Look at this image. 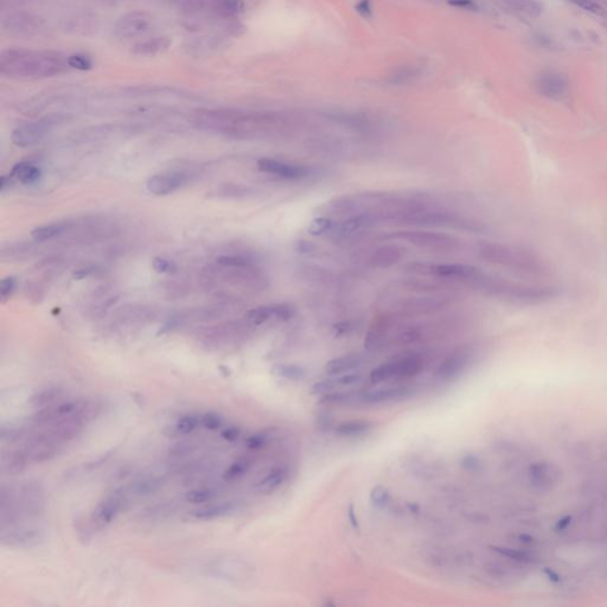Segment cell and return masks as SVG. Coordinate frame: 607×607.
Returning <instances> with one entry per match:
<instances>
[{"label":"cell","mask_w":607,"mask_h":607,"mask_svg":"<svg viewBox=\"0 0 607 607\" xmlns=\"http://www.w3.org/2000/svg\"><path fill=\"white\" fill-rule=\"evenodd\" d=\"M197 121L203 127L242 136H271L286 132L296 126L293 118L281 113L206 111L199 113Z\"/></svg>","instance_id":"obj_1"},{"label":"cell","mask_w":607,"mask_h":607,"mask_svg":"<svg viewBox=\"0 0 607 607\" xmlns=\"http://www.w3.org/2000/svg\"><path fill=\"white\" fill-rule=\"evenodd\" d=\"M68 69V57L56 51L6 50L0 56V74L10 79H46Z\"/></svg>","instance_id":"obj_2"},{"label":"cell","mask_w":607,"mask_h":607,"mask_svg":"<svg viewBox=\"0 0 607 607\" xmlns=\"http://www.w3.org/2000/svg\"><path fill=\"white\" fill-rule=\"evenodd\" d=\"M465 286L490 297L529 305L548 302L559 296L558 289L553 286L518 284L502 278L493 277L482 269H480V272L475 277L467 281Z\"/></svg>","instance_id":"obj_3"},{"label":"cell","mask_w":607,"mask_h":607,"mask_svg":"<svg viewBox=\"0 0 607 607\" xmlns=\"http://www.w3.org/2000/svg\"><path fill=\"white\" fill-rule=\"evenodd\" d=\"M480 259L498 264L505 269H514L525 274H541L545 272V264L541 259L525 248L500 244V242H480L477 246Z\"/></svg>","instance_id":"obj_4"},{"label":"cell","mask_w":607,"mask_h":607,"mask_svg":"<svg viewBox=\"0 0 607 607\" xmlns=\"http://www.w3.org/2000/svg\"><path fill=\"white\" fill-rule=\"evenodd\" d=\"M399 224L417 227L447 228L471 233H482L485 230V226L477 219L446 210L439 206L412 212L401 219Z\"/></svg>","instance_id":"obj_5"},{"label":"cell","mask_w":607,"mask_h":607,"mask_svg":"<svg viewBox=\"0 0 607 607\" xmlns=\"http://www.w3.org/2000/svg\"><path fill=\"white\" fill-rule=\"evenodd\" d=\"M427 367V357L422 352H405L374 368L369 379L372 383H392V381L412 380Z\"/></svg>","instance_id":"obj_6"},{"label":"cell","mask_w":607,"mask_h":607,"mask_svg":"<svg viewBox=\"0 0 607 607\" xmlns=\"http://www.w3.org/2000/svg\"><path fill=\"white\" fill-rule=\"evenodd\" d=\"M458 297L452 292L449 293H417L415 297L399 298L394 300L383 312L392 314L397 318H414L419 316L435 314L447 309L457 302Z\"/></svg>","instance_id":"obj_7"},{"label":"cell","mask_w":607,"mask_h":607,"mask_svg":"<svg viewBox=\"0 0 607 607\" xmlns=\"http://www.w3.org/2000/svg\"><path fill=\"white\" fill-rule=\"evenodd\" d=\"M478 267L466 264H432V262H409L405 272L417 277L438 278L445 280L459 281L463 285L480 272Z\"/></svg>","instance_id":"obj_8"},{"label":"cell","mask_w":607,"mask_h":607,"mask_svg":"<svg viewBox=\"0 0 607 607\" xmlns=\"http://www.w3.org/2000/svg\"><path fill=\"white\" fill-rule=\"evenodd\" d=\"M392 239L402 240L415 247L426 248L438 252H451L460 246V240L446 233L432 230H401L390 235Z\"/></svg>","instance_id":"obj_9"},{"label":"cell","mask_w":607,"mask_h":607,"mask_svg":"<svg viewBox=\"0 0 607 607\" xmlns=\"http://www.w3.org/2000/svg\"><path fill=\"white\" fill-rule=\"evenodd\" d=\"M417 392L415 386L410 383H386L372 390L359 394V405L380 406L400 402L413 397Z\"/></svg>","instance_id":"obj_10"},{"label":"cell","mask_w":607,"mask_h":607,"mask_svg":"<svg viewBox=\"0 0 607 607\" xmlns=\"http://www.w3.org/2000/svg\"><path fill=\"white\" fill-rule=\"evenodd\" d=\"M475 360V350L470 345L459 347L449 354L435 369L434 376L440 382H451L466 372Z\"/></svg>","instance_id":"obj_11"},{"label":"cell","mask_w":607,"mask_h":607,"mask_svg":"<svg viewBox=\"0 0 607 607\" xmlns=\"http://www.w3.org/2000/svg\"><path fill=\"white\" fill-rule=\"evenodd\" d=\"M1 26L4 31L13 36L31 37L43 29L44 19L36 13L15 11L3 16Z\"/></svg>","instance_id":"obj_12"},{"label":"cell","mask_w":607,"mask_h":607,"mask_svg":"<svg viewBox=\"0 0 607 607\" xmlns=\"http://www.w3.org/2000/svg\"><path fill=\"white\" fill-rule=\"evenodd\" d=\"M377 222H380V219L374 214L361 212V214L347 216L338 222H335L330 233L336 240H347V239L354 237L355 235H359L364 230L370 229Z\"/></svg>","instance_id":"obj_13"},{"label":"cell","mask_w":607,"mask_h":607,"mask_svg":"<svg viewBox=\"0 0 607 607\" xmlns=\"http://www.w3.org/2000/svg\"><path fill=\"white\" fill-rule=\"evenodd\" d=\"M395 319L397 318L392 314L382 312L372 320L368 327L367 335L364 338V347L367 349V352H379L386 345H388Z\"/></svg>","instance_id":"obj_14"},{"label":"cell","mask_w":607,"mask_h":607,"mask_svg":"<svg viewBox=\"0 0 607 607\" xmlns=\"http://www.w3.org/2000/svg\"><path fill=\"white\" fill-rule=\"evenodd\" d=\"M152 26V17L146 12L141 11H133V12L125 13L121 16L116 25L114 33L120 38L139 37L141 35L147 33Z\"/></svg>","instance_id":"obj_15"},{"label":"cell","mask_w":607,"mask_h":607,"mask_svg":"<svg viewBox=\"0 0 607 607\" xmlns=\"http://www.w3.org/2000/svg\"><path fill=\"white\" fill-rule=\"evenodd\" d=\"M257 169L264 174H271V176L281 178V179H287V181H298V179L309 177L311 174V169L307 166L291 164V163L277 161V159H272V158L259 159Z\"/></svg>","instance_id":"obj_16"},{"label":"cell","mask_w":607,"mask_h":607,"mask_svg":"<svg viewBox=\"0 0 607 607\" xmlns=\"http://www.w3.org/2000/svg\"><path fill=\"white\" fill-rule=\"evenodd\" d=\"M536 91L547 99L562 100L568 96L570 80L556 71H543L535 80Z\"/></svg>","instance_id":"obj_17"},{"label":"cell","mask_w":607,"mask_h":607,"mask_svg":"<svg viewBox=\"0 0 607 607\" xmlns=\"http://www.w3.org/2000/svg\"><path fill=\"white\" fill-rule=\"evenodd\" d=\"M399 285L402 289L407 291L414 292V293H449V292H455L457 289L455 281L445 280V279H438V278L424 277V278H407V279H401L399 281Z\"/></svg>","instance_id":"obj_18"},{"label":"cell","mask_w":607,"mask_h":607,"mask_svg":"<svg viewBox=\"0 0 607 607\" xmlns=\"http://www.w3.org/2000/svg\"><path fill=\"white\" fill-rule=\"evenodd\" d=\"M53 125H54L53 119H44L36 123L21 125L13 131L12 141L17 146L21 147H28L38 144L48 136L50 129L53 128Z\"/></svg>","instance_id":"obj_19"},{"label":"cell","mask_w":607,"mask_h":607,"mask_svg":"<svg viewBox=\"0 0 607 607\" xmlns=\"http://www.w3.org/2000/svg\"><path fill=\"white\" fill-rule=\"evenodd\" d=\"M188 181L185 174L182 172H166L154 174L150 178L146 186L147 190L157 196H166L182 188Z\"/></svg>","instance_id":"obj_20"},{"label":"cell","mask_w":607,"mask_h":607,"mask_svg":"<svg viewBox=\"0 0 607 607\" xmlns=\"http://www.w3.org/2000/svg\"><path fill=\"white\" fill-rule=\"evenodd\" d=\"M125 502L124 491L119 489L109 493L94 511V522L100 525H107L116 520Z\"/></svg>","instance_id":"obj_21"},{"label":"cell","mask_w":607,"mask_h":607,"mask_svg":"<svg viewBox=\"0 0 607 607\" xmlns=\"http://www.w3.org/2000/svg\"><path fill=\"white\" fill-rule=\"evenodd\" d=\"M362 381H363V377L357 372H347V374H342V375L330 376L329 379L314 383L312 392L324 395L327 392H336V390H341V389L352 388L355 386H359Z\"/></svg>","instance_id":"obj_22"},{"label":"cell","mask_w":607,"mask_h":607,"mask_svg":"<svg viewBox=\"0 0 607 607\" xmlns=\"http://www.w3.org/2000/svg\"><path fill=\"white\" fill-rule=\"evenodd\" d=\"M405 249L397 244H384L381 247L376 248L369 257V264L375 269H389L394 264L400 262L404 257Z\"/></svg>","instance_id":"obj_23"},{"label":"cell","mask_w":607,"mask_h":607,"mask_svg":"<svg viewBox=\"0 0 607 607\" xmlns=\"http://www.w3.org/2000/svg\"><path fill=\"white\" fill-rule=\"evenodd\" d=\"M559 475L558 469L550 464H533L529 467V480L538 490H547L555 485Z\"/></svg>","instance_id":"obj_24"},{"label":"cell","mask_w":607,"mask_h":607,"mask_svg":"<svg viewBox=\"0 0 607 607\" xmlns=\"http://www.w3.org/2000/svg\"><path fill=\"white\" fill-rule=\"evenodd\" d=\"M367 362V356L363 354H347V355L338 356L325 364V372L327 375H342L352 372L356 369H360Z\"/></svg>","instance_id":"obj_25"},{"label":"cell","mask_w":607,"mask_h":607,"mask_svg":"<svg viewBox=\"0 0 607 607\" xmlns=\"http://www.w3.org/2000/svg\"><path fill=\"white\" fill-rule=\"evenodd\" d=\"M287 477H289V467L286 465L272 467L262 478L256 482L254 490L259 495H272L273 492L277 491L278 489L285 483Z\"/></svg>","instance_id":"obj_26"},{"label":"cell","mask_w":607,"mask_h":607,"mask_svg":"<svg viewBox=\"0 0 607 607\" xmlns=\"http://www.w3.org/2000/svg\"><path fill=\"white\" fill-rule=\"evenodd\" d=\"M374 428H375L374 422L357 419V420L339 422L334 427V432L342 438H359L370 433Z\"/></svg>","instance_id":"obj_27"},{"label":"cell","mask_w":607,"mask_h":607,"mask_svg":"<svg viewBox=\"0 0 607 607\" xmlns=\"http://www.w3.org/2000/svg\"><path fill=\"white\" fill-rule=\"evenodd\" d=\"M239 510V505L235 502H224V503L210 504L207 507L197 509L192 512V516L196 520H212L216 518H222L232 515Z\"/></svg>","instance_id":"obj_28"},{"label":"cell","mask_w":607,"mask_h":607,"mask_svg":"<svg viewBox=\"0 0 607 607\" xmlns=\"http://www.w3.org/2000/svg\"><path fill=\"white\" fill-rule=\"evenodd\" d=\"M171 43H172L171 39L165 36L149 38L136 43V46H133V53L141 56H156L163 54L164 51L169 49Z\"/></svg>","instance_id":"obj_29"},{"label":"cell","mask_w":607,"mask_h":607,"mask_svg":"<svg viewBox=\"0 0 607 607\" xmlns=\"http://www.w3.org/2000/svg\"><path fill=\"white\" fill-rule=\"evenodd\" d=\"M210 11L219 18H233L244 11L242 0H211Z\"/></svg>","instance_id":"obj_30"},{"label":"cell","mask_w":607,"mask_h":607,"mask_svg":"<svg viewBox=\"0 0 607 607\" xmlns=\"http://www.w3.org/2000/svg\"><path fill=\"white\" fill-rule=\"evenodd\" d=\"M10 174L12 176L13 179H17L23 184H33V183L37 182L41 177V170L33 164L21 161L19 164L13 166L12 171Z\"/></svg>","instance_id":"obj_31"},{"label":"cell","mask_w":607,"mask_h":607,"mask_svg":"<svg viewBox=\"0 0 607 607\" xmlns=\"http://www.w3.org/2000/svg\"><path fill=\"white\" fill-rule=\"evenodd\" d=\"M252 459L247 457L236 459L234 463L230 464V466L227 467V470L224 472V480L227 483H234L237 480H242L244 475H247V472L252 467Z\"/></svg>","instance_id":"obj_32"},{"label":"cell","mask_w":607,"mask_h":607,"mask_svg":"<svg viewBox=\"0 0 607 607\" xmlns=\"http://www.w3.org/2000/svg\"><path fill=\"white\" fill-rule=\"evenodd\" d=\"M248 322L253 325H261L272 318L277 319V305L259 306L246 314Z\"/></svg>","instance_id":"obj_33"},{"label":"cell","mask_w":607,"mask_h":607,"mask_svg":"<svg viewBox=\"0 0 607 607\" xmlns=\"http://www.w3.org/2000/svg\"><path fill=\"white\" fill-rule=\"evenodd\" d=\"M509 8L528 17H538L542 13V5L537 0H504Z\"/></svg>","instance_id":"obj_34"},{"label":"cell","mask_w":607,"mask_h":607,"mask_svg":"<svg viewBox=\"0 0 607 607\" xmlns=\"http://www.w3.org/2000/svg\"><path fill=\"white\" fill-rule=\"evenodd\" d=\"M66 229V224H49V226H42V227L33 229L31 232V237L36 242H44V241L51 240L60 234H62Z\"/></svg>","instance_id":"obj_35"},{"label":"cell","mask_w":607,"mask_h":607,"mask_svg":"<svg viewBox=\"0 0 607 607\" xmlns=\"http://www.w3.org/2000/svg\"><path fill=\"white\" fill-rule=\"evenodd\" d=\"M62 389H43L41 392H36V394L30 399V402H31L35 407H46V406L54 404L56 399L62 397Z\"/></svg>","instance_id":"obj_36"},{"label":"cell","mask_w":607,"mask_h":607,"mask_svg":"<svg viewBox=\"0 0 607 607\" xmlns=\"http://www.w3.org/2000/svg\"><path fill=\"white\" fill-rule=\"evenodd\" d=\"M274 372L281 379L289 381H300L306 376L305 369L298 364H279L274 368Z\"/></svg>","instance_id":"obj_37"},{"label":"cell","mask_w":607,"mask_h":607,"mask_svg":"<svg viewBox=\"0 0 607 607\" xmlns=\"http://www.w3.org/2000/svg\"><path fill=\"white\" fill-rule=\"evenodd\" d=\"M201 425V417L196 414H185L178 419L174 431L181 435H188L199 428Z\"/></svg>","instance_id":"obj_38"},{"label":"cell","mask_w":607,"mask_h":607,"mask_svg":"<svg viewBox=\"0 0 607 607\" xmlns=\"http://www.w3.org/2000/svg\"><path fill=\"white\" fill-rule=\"evenodd\" d=\"M215 490L208 489V487H199V489H192L190 491L185 493V500L188 503L192 504H204L209 503L215 500Z\"/></svg>","instance_id":"obj_39"},{"label":"cell","mask_w":607,"mask_h":607,"mask_svg":"<svg viewBox=\"0 0 607 607\" xmlns=\"http://www.w3.org/2000/svg\"><path fill=\"white\" fill-rule=\"evenodd\" d=\"M334 219L329 216H319L317 219H312L307 227V232L310 235L320 236L325 233H330L334 227Z\"/></svg>","instance_id":"obj_40"},{"label":"cell","mask_w":607,"mask_h":607,"mask_svg":"<svg viewBox=\"0 0 607 607\" xmlns=\"http://www.w3.org/2000/svg\"><path fill=\"white\" fill-rule=\"evenodd\" d=\"M370 500L376 508L384 510L388 507L389 502H390V492L388 491L387 487L377 485V487H372V492H370Z\"/></svg>","instance_id":"obj_41"},{"label":"cell","mask_w":607,"mask_h":607,"mask_svg":"<svg viewBox=\"0 0 607 607\" xmlns=\"http://www.w3.org/2000/svg\"><path fill=\"white\" fill-rule=\"evenodd\" d=\"M224 425V419L217 413H206L201 415V426L206 430H221Z\"/></svg>","instance_id":"obj_42"},{"label":"cell","mask_w":607,"mask_h":607,"mask_svg":"<svg viewBox=\"0 0 607 607\" xmlns=\"http://www.w3.org/2000/svg\"><path fill=\"white\" fill-rule=\"evenodd\" d=\"M269 444V435L264 432L253 434L246 440V449L249 451H260Z\"/></svg>","instance_id":"obj_43"},{"label":"cell","mask_w":607,"mask_h":607,"mask_svg":"<svg viewBox=\"0 0 607 607\" xmlns=\"http://www.w3.org/2000/svg\"><path fill=\"white\" fill-rule=\"evenodd\" d=\"M16 289V279L12 277L5 278L0 282V298L1 300L5 302L8 298L12 296L13 292Z\"/></svg>","instance_id":"obj_44"},{"label":"cell","mask_w":607,"mask_h":607,"mask_svg":"<svg viewBox=\"0 0 607 607\" xmlns=\"http://www.w3.org/2000/svg\"><path fill=\"white\" fill-rule=\"evenodd\" d=\"M68 61H69L71 68L79 69V71H86L91 66V58L84 56V55H71L68 57Z\"/></svg>","instance_id":"obj_45"},{"label":"cell","mask_w":607,"mask_h":607,"mask_svg":"<svg viewBox=\"0 0 607 607\" xmlns=\"http://www.w3.org/2000/svg\"><path fill=\"white\" fill-rule=\"evenodd\" d=\"M570 1L575 6L583 8V11H586V12L595 13V15L603 13V10L600 8L599 4H597L593 0H570Z\"/></svg>","instance_id":"obj_46"},{"label":"cell","mask_w":607,"mask_h":607,"mask_svg":"<svg viewBox=\"0 0 607 607\" xmlns=\"http://www.w3.org/2000/svg\"><path fill=\"white\" fill-rule=\"evenodd\" d=\"M462 466L465 470H467V471L477 472L480 471L482 466H483V464H482V460L477 455H465L462 459Z\"/></svg>","instance_id":"obj_47"},{"label":"cell","mask_w":607,"mask_h":607,"mask_svg":"<svg viewBox=\"0 0 607 607\" xmlns=\"http://www.w3.org/2000/svg\"><path fill=\"white\" fill-rule=\"evenodd\" d=\"M159 482L157 480H143L136 485V491L139 495H146V493H152L159 487Z\"/></svg>","instance_id":"obj_48"},{"label":"cell","mask_w":607,"mask_h":607,"mask_svg":"<svg viewBox=\"0 0 607 607\" xmlns=\"http://www.w3.org/2000/svg\"><path fill=\"white\" fill-rule=\"evenodd\" d=\"M153 269H156V271L159 273H171L176 271V266H174V262L166 260V259L156 257V259L153 260Z\"/></svg>","instance_id":"obj_49"},{"label":"cell","mask_w":607,"mask_h":607,"mask_svg":"<svg viewBox=\"0 0 607 607\" xmlns=\"http://www.w3.org/2000/svg\"><path fill=\"white\" fill-rule=\"evenodd\" d=\"M240 428H237L235 426L226 427V428L221 432V437L228 442H235L237 439L240 438Z\"/></svg>","instance_id":"obj_50"},{"label":"cell","mask_w":607,"mask_h":607,"mask_svg":"<svg viewBox=\"0 0 607 607\" xmlns=\"http://www.w3.org/2000/svg\"><path fill=\"white\" fill-rule=\"evenodd\" d=\"M347 518L350 520V523H352L354 528L359 529L360 523H359V518L356 516V511L354 505H350V507H349V510H347Z\"/></svg>","instance_id":"obj_51"},{"label":"cell","mask_w":607,"mask_h":607,"mask_svg":"<svg viewBox=\"0 0 607 607\" xmlns=\"http://www.w3.org/2000/svg\"><path fill=\"white\" fill-rule=\"evenodd\" d=\"M13 178L11 174H8V176H3V177H1V179H0V191H1V192H4V191L6 190L8 188H10V186H11Z\"/></svg>","instance_id":"obj_52"},{"label":"cell","mask_w":607,"mask_h":607,"mask_svg":"<svg viewBox=\"0 0 607 607\" xmlns=\"http://www.w3.org/2000/svg\"><path fill=\"white\" fill-rule=\"evenodd\" d=\"M91 273V269H79V271H76V272L74 273V277L76 278V279H83V278L88 277Z\"/></svg>","instance_id":"obj_53"}]
</instances>
